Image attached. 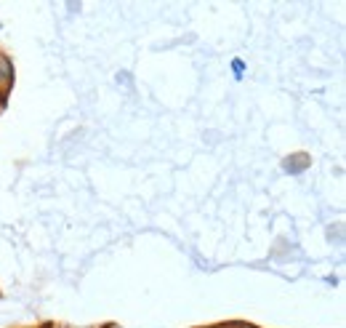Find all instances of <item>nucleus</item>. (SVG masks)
Masks as SVG:
<instances>
[{"instance_id": "nucleus-1", "label": "nucleus", "mask_w": 346, "mask_h": 328, "mask_svg": "<svg viewBox=\"0 0 346 328\" xmlns=\"http://www.w3.org/2000/svg\"><path fill=\"white\" fill-rule=\"evenodd\" d=\"M11 88H14V64L8 56L0 54V101H5Z\"/></svg>"}, {"instance_id": "nucleus-2", "label": "nucleus", "mask_w": 346, "mask_h": 328, "mask_svg": "<svg viewBox=\"0 0 346 328\" xmlns=\"http://www.w3.org/2000/svg\"><path fill=\"white\" fill-rule=\"evenodd\" d=\"M232 72H235V80H242V72H245V61H242V59H232Z\"/></svg>"}]
</instances>
